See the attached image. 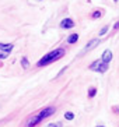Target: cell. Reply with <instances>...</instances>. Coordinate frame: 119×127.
I'll return each instance as SVG.
<instances>
[{"label": "cell", "instance_id": "6da1fadb", "mask_svg": "<svg viewBox=\"0 0 119 127\" xmlns=\"http://www.w3.org/2000/svg\"><path fill=\"white\" fill-rule=\"evenodd\" d=\"M63 56H64V49H62V48L55 49V50H52V52H49L48 55H45V56L42 57L39 62H38V67L48 66V64L53 63V62H56V60L62 59Z\"/></svg>", "mask_w": 119, "mask_h": 127}, {"label": "cell", "instance_id": "7a4b0ae2", "mask_svg": "<svg viewBox=\"0 0 119 127\" xmlns=\"http://www.w3.org/2000/svg\"><path fill=\"white\" fill-rule=\"evenodd\" d=\"M90 70L97 71V73H105V71L108 70V64L102 63L101 60H97V62H94V63L90 66Z\"/></svg>", "mask_w": 119, "mask_h": 127}, {"label": "cell", "instance_id": "3957f363", "mask_svg": "<svg viewBox=\"0 0 119 127\" xmlns=\"http://www.w3.org/2000/svg\"><path fill=\"white\" fill-rule=\"evenodd\" d=\"M53 113H55V108H52V106H48V108H45V109H42L41 112L38 113V117H39V120H44V119H46V117H49V116H52Z\"/></svg>", "mask_w": 119, "mask_h": 127}, {"label": "cell", "instance_id": "277c9868", "mask_svg": "<svg viewBox=\"0 0 119 127\" xmlns=\"http://www.w3.org/2000/svg\"><path fill=\"white\" fill-rule=\"evenodd\" d=\"M73 27H74V21L71 18H64L60 23V28H63V30H69V28H73Z\"/></svg>", "mask_w": 119, "mask_h": 127}, {"label": "cell", "instance_id": "5b68a950", "mask_svg": "<svg viewBox=\"0 0 119 127\" xmlns=\"http://www.w3.org/2000/svg\"><path fill=\"white\" fill-rule=\"evenodd\" d=\"M112 60V52L109 49H107L104 53H102V57H101V62L105 64H109V62Z\"/></svg>", "mask_w": 119, "mask_h": 127}, {"label": "cell", "instance_id": "8992f818", "mask_svg": "<svg viewBox=\"0 0 119 127\" xmlns=\"http://www.w3.org/2000/svg\"><path fill=\"white\" fill-rule=\"evenodd\" d=\"M13 43H0V50H3V53H10L13 50Z\"/></svg>", "mask_w": 119, "mask_h": 127}, {"label": "cell", "instance_id": "52a82bcc", "mask_svg": "<svg viewBox=\"0 0 119 127\" xmlns=\"http://www.w3.org/2000/svg\"><path fill=\"white\" fill-rule=\"evenodd\" d=\"M38 123H41V120H39V117H38V115L32 116L30 120H28V123H27V126L28 127H35Z\"/></svg>", "mask_w": 119, "mask_h": 127}, {"label": "cell", "instance_id": "ba28073f", "mask_svg": "<svg viewBox=\"0 0 119 127\" xmlns=\"http://www.w3.org/2000/svg\"><path fill=\"white\" fill-rule=\"evenodd\" d=\"M97 45H100V39H93V41L88 42V45L84 48V50H86V52H87V50H91V49H94Z\"/></svg>", "mask_w": 119, "mask_h": 127}, {"label": "cell", "instance_id": "9c48e42d", "mask_svg": "<svg viewBox=\"0 0 119 127\" xmlns=\"http://www.w3.org/2000/svg\"><path fill=\"white\" fill-rule=\"evenodd\" d=\"M78 41V35L77 34H71L67 36V43H76Z\"/></svg>", "mask_w": 119, "mask_h": 127}, {"label": "cell", "instance_id": "30bf717a", "mask_svg": "<svg viewBox=\"0 0 119 127\" xmlns=\"http://www.w3.org/2000/svg\"><path fill=\"white\" fill-rule=\"evenodd\" d=\"M95 94H97V88H95V87H91L88 90V98H94Z\"/></svg>", "mask_w": 119, "mask_h": 127}, {"label": "cell", "instance_id": "8fae6325", "mask_svg": "<svg viewBox=\"0 0 119 127\" xmlns=\"http://www.w3.org/2000/svg\"><path fill=\"white\" fill-rule=\"evenodd\" d=\"M21 66L24 68H28L30 67V63H28V59H27V57H22L21 59Z\"/></svg>", "mask_w": 119, "mask_h": 127}, {"label": "cell", "instance_id": "7c38bea8", "mask_svg": "<svg viewBox=\"0 0 119 127\" xmlns=\"http://www.w3.org/2000/svg\"><path fill=\"white\" fill-rule=\"evenodd\" d=\"M64 117H66L67 120H73V119H74V115H73L71 112H66V113H64Z\"/></svg>", "mask_w": 119, "mask_h": 127}, {"label": "cell", "instance_id": "4fadbf2b", "mask_svg": "<svg viewBox=\"0 0 119 127\" xmlns=\"http://www.w3.org/2000/svg\"><path fill=\"white\" fill-rule=\"evenodd\" d=\"M101 17V10H95L93 13V18H100Z\"/></svg>", "mask_w": 119, "mask_h": 127}, {"label": "cell", "instance_id": "5bb4252c", "mask_svg": "<svg viewBox=\"0 0 119 127\" xmlns=\"http://www.w3.org/2000/svg\"><path fill=\"white\" fill-rule=\"evenodd\" d=\"M108 30H109V27H104V28L100 31V35H105L107 32H108Z\"/></svg>", "mask_w": 119, "mask_h": 127}, {"label": "cell", "instance_id": "9a60e30c", "mask_svg": "<svg viewBox=\"0 0 119 127\" xmlns=\"http://www.w3.org/2000/svg\"><path fill=\"white\" fill-rule=\"evenodd\" d=\"M46 127H62V124L60 123H51V124H48Z\"/></svg>", "mask_w": 119, "mask_h": 127}, {"label": "cell", "instance_id": "2e32d148", "mask_svg": "<svg viewBox=\"0 0 119 127\" xmlns=\"http://www.w3.org/2000/svg\"><path fill=\"white\" fill-rule=\"evenodd\" d=\"M7 57V53H0V60H3Z\"/></svg>", "mask_w": 119, "mask_h": 127}, {"label": "cell", "instance_id": "e0dca14e", "mask_svg": "<svg viewBox=\"0 0 119 127\" xmlns=\"http://www.w3.org/2000/svg\"><path fill=\"white\" fill-rule=\"evenodd\" d=\"M118 30H119V21L115 24V25H114V31H118Z\"/></svg>", "mask_w": 119, "mask_h": 127}, {"label": "cell", "instance_id": "ac0fdd59", "mask_svg": "<svg viewBox=\"0 0 119 127\" xmlns=\"http://www.w3.org/2000/svg\"><path fill=\"white\" fill-rule=\"evenodd\" d=\"M97 127H104V126H97Z\"/></svg>", "mask_w": 119, "mask_h": 127}, {"label": "cell", "instance_id": "d6986e66", "mask_svg": "<svg viewBox=\"0 0 119 127\" xmlns=\"http://www.w3.org/2000/svg\"><path fill=\"white\" fill-rule=\"evenodd\" d=\"M114 1H115V3H116V1H118V0H114Z\"/></svg>", "mask_w": 119, "mask_h": 127}, {"label": "cell", "instance_id": "ffe728a7", "mask_svg": "<svg viewBox=\"0 0 119 127\" xmlns=\"http://www.w3.org/2000/svg\"><path fill=\"white\" fill-rule=\"evenodd\" d=\"M0 67H1V63H0Z\"/></svg>", "mask_w": 119, "mask_h": 127}]
</instances>
